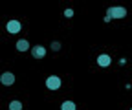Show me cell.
I'll list each match as a JSON object with an SVG mask.
<instances>
[{"label":"cell","mask_w":132,"mask_h":110,"mask_svg":"<svg viewBox=\"0 0 132 110\" xmlns=\"http://www.w3.org/2000/svg\"><path fill=\"white\" fill-rule=\"evenodd\" d=\"M110 62H112V59H110V55H106V53H103V55H99L97 57V64L99 66H110Z\"/></svg>","instance_id":"8992f818"},{"label":"cell","mask_w":132,"mask_h":110,"mask_svg":"<svg viewBox=\"0 0 132 110\" xmlns=\"http://www.w3.org/2000/svg\"><path fill=\"white\" fill-rule=\"evenodd\" d=\"M130 110H132V108H130Z\"/></svg>","instance_id":"7c38bea8"},{"label":"cell","mask_w":132,"mask_h":110,"mask_svg":"<svg viewBox=\"0 0 132 110\" xmlns=\"http://www.w3.org/2000/svg\"><path fill=\"white\" fill-rule=\"evenodd\" d=\"M6 29L9 31V33H19V31H20V22L19 20H9L6 24Z\"/></svg>","instance_id":"277c9868"},{"label":"cell","mask_w":132,"mask_h":110,"mask_svg":"<svg viewBox=\"0 0 132 110\" xmlns=\"http://www.w3.org/2000/svg\"><path fill=\"white\" fill-rule=\"evenodd\" d=\"M9 110H22V103L16 101V99L11 101V103H9Z\"/></svg>","instance_id":"9c48e42d"},{"label":"cell","mask_w":132,"mask_h":110,"mask_svg":"<svg viewBox=\"0 0 132 110\" xmlns=\"http://www.w3.org/2000/svg\"><path fill=\"white\" fill-rule=\"evenodd\" d=\"M64 17H66V19H72V17H73V11H72V9H66V11H64Z\"/></svg>","instance_id":"8fae6325"},{"label":"cell","mask_w":132,"mask_h":110,"mask_svg":"<svg viewBox=\"0 0 132 110\" xmlns=\"http://www.w3.org/2000/svg\"><path fill=\"white\" fill-rule=\"evenodd\" d=\"M16 50H19V52H28L29 50V42L28 40H19V42H16Z\"/></svg>","instance_id":"52a82bcc"},{"label":"cell","mask_w":132,"mask_h":110,"mask_svg":"<svg viewBox=\"0 0 132 110\" xmlns=\"http://www.w3.org/2000/svg\"><path fill=\"white\" fill-rule=\"evenodd\" d=\"M52 50H53V52H59V50H61V42H59V40H53V42H52Z\"/></svg>","instance_id":"30bf717a"},{"label":"cell","mask_w":132,"mask_h":110,"mask_svg":"<svg viewBox=\"0 0 132 110\" xmlns=\"http://www.w3.org/2000/svg\"><path fill=\"white\" fill-rule=\"evenodd\" d=\"M31 55L35 59H42L46 55V48H44V46H33V48H31Z\"/></svg>","instance_id":"5b68a950"},{"label":"cell","mask_w":132,"mask_h":110,"mask_svg":"<svg viewBox=\"0 0 132 110\" xmlns=\"http://www.w3.org/2000/svg\"><path fill=\"white\" fill-rule=\"evenodd\" d=\"M46 86H48L50 90H59V88H61V79H59L57 75L48 77V79H46Z\"/></svg>","instance_id":"7a4b0ae2"},{"label":"cell","mask_w":132,"mask_h":110,"mask_svg":"<svg viewBox=\"0 0 132 110\" xmlns=\"http://www.w3.org/2000/svg\"><path fill=\"white\" fill-rule=\"evenodd\" d=\"M106 15H108L110 19H125V17H127V9L121 7V6H118V7H108V9H106Z\"/></svg>","instance_id":"6da1fadb"},{"label":"cell","mask_w":132,"mask_h":110,"mask_svg":"<svg viewBox=\"0 0 132 110\" xmlns=\"http://www.w3.org/2000/svg\"><path fill=\"white\" fill-rule=\"evenodd\" d=\"M0 81H2V84H6V86H11L15 83V75L11 72H4L2 75H0Z\"/></svg>","instance_id":"3957f363"},{"label":"cell","mask_w":132,"mask_h":110,"mask_svg":"<svg viewBox=\"0 0 132 110\" xmlns=\"http://www.w3.org/2000/svg\"><path fill=\"white\" fill-rule=\"evenodd\" d=\"M61 110H75V103L73 101H64L61 105Z\"/></svg>","instance_id":"ba28073f"}]
</instances>
